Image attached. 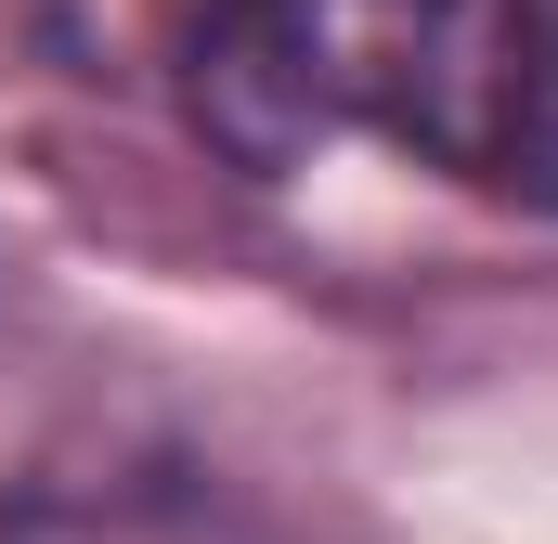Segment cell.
Returning <instances> with one entry per match:
<instances>
[{"instance_id": "1", "label": "cell", "mask_w": 558, "mask_h": 544, "mask_svg": "<svg viewBox=\"0 0 558 544\" xmlns=\"http://www.w3.org/2000/svg\"><path fill=\"white\" fill-rule=\"evenodd\" d=\"M468 65V0H195L182 13V118L247 182H299L338 143H390L441 169Z\"/></svg>"}, {"instance_id": "2", "label": "cell", "mask_w": 558, "mask_h": 544, "mask_svg": "<svg viewBox=\"0 0 558 544\" xmlns=\"http://www.w3.org/2000/svg\"><path fill=\"white\" fill-rule=\"evenodd\" d=\"M441 182L558 221V0H481L468 13V78H454Z\"/></svg>"}]
</instances>
